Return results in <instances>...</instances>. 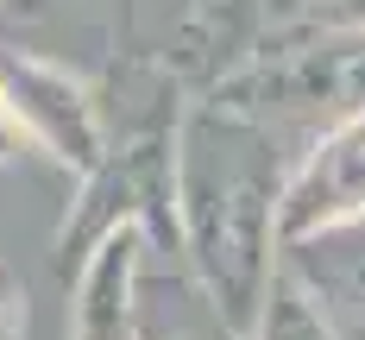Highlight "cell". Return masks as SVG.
<instances>
[{
  "mask_svg": "<svg viewBox=\"0 0 365 340\" xmlns=\"http://www.w3.org/2000/svg\"><path fill=\"white\" fill-rule=\"evenodd\" d=\"M277 221L296 239L346 227V221H365V113L346 120V126H334V133H322L309 145L296 183L277 202Z\"/></svg>",
  "mask_w": 365,
  "mask_h": 340,
  "instance_id": "obj_4",
  "label": "cell"
},
{
  "mask_svg": "<svg viewBox=\"0 0 365 340\" xmlns=\"http://www.w3.org/2000/svg\"><path fill=\"white\" fill-rule=\"evenodd\" d=\"M215 101L252 113V120H302V126H346L365 113V32L359 26H322L296 19L271 26L258 51L215 88Z\"/></svg>",
  "mask_w": 365,
  "mask_h": 340,
  "instance_id": "obj_2",
  "label": "cell"
},
{
  "mask_svg": "<svg viewBox=\"0 0 365 340\" xmlns=\"http://www.w3.org/2000/svg\"><path fill=\"white\" fill-rule=\"evenodd\" d=\"M309 19H322V26H359L365 32V0H328V6L309 13Z\"/></svg>",
  "mask_w": 365,
  "mask_h": 340,
  "instance_id": "obj_6",
  "label": "cell"
},
{
  "mask_svg": "<svg viewBox=\"0 0 365 340\" xmlns=\"http://www.w3.org/2000/svg\"><path fill=\"white\" fill-rule=\"evenodd\" d=\"M0 321H6V297H0Z\"/></svg>",
  "mask_w": 365,
  "mask_h": 340,
  "instance_id": "obj_8",
  "label": "cell"
},
{
  "mask_svg": "<svg viewBox=\"0 0 365 340\" xmlns=\"http://www.w3.org/2000/svg\"><path fill=\"white\" fill-rule=\"evenodd\" d=\"M13 139H19V126H13V113H6V101H0V151L13 145Z\"/></svg>",
  "mask_w": 365,
  "mask_h": 340,
  "instance_id": "obj_7",
  "label": "cell"
},
{
  "mask_svg": "<svg viewBox=\"0 0 365 340\" xmlns=\"http://www.w3.org/2000/svg\"><path fill=\"white\" fill-rule=\"evenodd\" d=\"M0 101L13 113L19 139L44 145L63 164H101V101L76 70L32 57L19 44H0Z\"/></svg>",
  "mask_w": 365,
  "mask_h": 340,
  "instance_id": "obj_3",
  "label": "cell"
},
{
  "mask_svg": "<svg viewBox=\"0 0 365 340\" xmlns=\"http://www.w3.org/2000/svg\"><path fill=\"white\" fill-rule=\"evenodd\" d=\"M328 0H264V26H296L309 13H322Z\"/></svg>",
  "mask_w": 365,
  "mask_h": 340,
  "instance_id": "obj_5",
  "label": "cell"
},
{
  "mask_svg": "<svg viewBox=\"0 0 365 340\" xmlns=\"http://www.w3.org/2000/svg\"><path fill=\"white\" fill-rule=\"evenodd\" d=\"M264 32V0H108L113 70L170 95H215Z\"/></svg>",
  "mask_w": 365,
  "mask_h": 340,
  "instance_id": "obj_1",
  "label": "cell"
}]
</instances>
